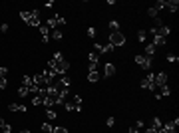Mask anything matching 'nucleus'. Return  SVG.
Masks as SVG:
<instances>
[{"mask_svg": "<svg viewBox=\"0 0 179 133\" xmlns=\"http://www.w3.org/2000/svg\"><path fill=\"white\" fill-rule=\"evenodd\" d=\"M177 125H179V119L175 117V119H171V121H167V123L161 125L157 133H175V127H177Z\"/></svg>", "mask_w": 179, "mask_h": 133, "instance_id": "obj_4", "label": "nucleus"}, {"mask_svg": "<svg viewBox=\"0 0 179 133\" xmlns=\"http://www.w3.org/2000/svg\"><path fill=\"white\" fill-rule=\"evenodd\" d=\"M155 50H157V48L153 46V44H147V46H145V54H143V56H145V58H153V56H155Z\"/></svg>", "mask_w": 179, "mask_h": 133, "instance_id": "obj_10", "label": "nucleus"}, {"mask_svg": "<svg viewBox=\"0 0 179 133\" xmlns=\"http://www.w3.org/2000/svg\"><path fill=\"white\" fill-rule=\"evenodd\" d=\"M48 68L54 70L58 76H64V74H68V70H70V62L64 60V58H62V60H52V58H50V60H48Z\"/></svg>", "mask_w": 179, "mask_h": 133, "instance_id": "obj_1", "label": "nucleus"}, {"mask_svg": "<svg viewBox=\"0 0 179 133\" xmlns=\"http://www.w3.org/2000/svg\"><path fill=\"white\" fill-rule=\"evenodd\" d=\"M28 26H32V28H40V10H32V12H30Z\"/></svg>", "mask_w": 179, "mask_h": 133, "instance_id": "obj_5", "label": "nucleus"}, {"mask_svg": "<svg viewBox=\"0 0 179 133\" xmlns=\"http://www.w3.org/2000/svg\"><path fill=\"white\" fill-rule=\"evenodd\" d=\"M151 66H153V58H145V62H143V70H147V71H149L151 70Z\"/></svg>", "mask_w": 179, "mask_h": 133, "instance_id": "obj_24", "label": "nucleus"}, {"mask_svg": "<svg viewBox=\"0 0 179 133\" xmlns=\"http://www.w3.org/2000/svg\"><path fill=\"white\" fill-rule=\"evenodd\" d=\"M32 105H42V95H34L32 97Z\"/></svg>", "mask_w": 179, "mask_h": 133, "instance_id": "obj_34", "label": "nucleus"}, {"mask_svg": "<svg viewBox=\"0 0 179 133\" xmlns=\"http://www.w3.org/2000/svg\"><path fill=\"white\" fill-rule=\"evenodd\" d=\"M64 109L68 111V113H72V111H76V103L70 100H66V103H64Z\"/></svg>", "mask_w": 179, "mask_h": 133, "instance_id": "obj_18", "label": "nucleus"}, {"mask_svg": "<svg viewBox=\"0 0 179 133\" xmlns=\"http://www.w3.org/2000/svg\"><path fill=\"white\" fill-rule=\"evenodd\" d=\"M20 18H22L26 24H28V20H30V12H28V10H22V12H20Z\"/></svg>", "mask_w": 179, "mask_h": 133, "instance_id": "obj_32", "label": "nucleus"}, {"mask_svg": "<svg viewBox=\"0 0 179 133\" xmlns=\"http://www.w3.org/2000/svg\"><path fill=\"white\" fill-rule=\"evenodd\" d=\"M86 34H88V38H96V34H98V30H96L94 26H90V28L86 30Z\"/></svg>", "mask_w": 179, "mask_h": 133, "instance_id": "obj_29", "label": "nucleus"}, {"mask_svg": "<svg viewBox=\"0 0 179 133\" xmlns=\"http://www.w3.org/2000/svg\"><path fill=\"white\" fill-rule=\"evenodd\" d=\"M142 87H143V90H157V86H155V74H153V71H147V76L142 80Z\"/></svg>", "mask_w": 179, "mask_h": 133, "instance_id": "obj_3", "label": "nucleus"}, {"mask_svg": "<svg viewBox=\"0 0 179 133\" xmlns=\"http://www.w3.org/2000/svg\"><path fill=\"white\" fill-rule=\"evenodd\" d=\"M88 62H90V64H96V66H98V62H99V54H96V52L88 54Z\"/></svg>", "mask_w": 179, "mask_h": 133, "instance_id": "obj_15", "label": "nucleus"}, {"mask_svg": "<svg viewBox=\"0 0 179 133\" xmlns=\"http://www.w3.org/2000/svg\"><path fill=\"white\" fill-rule=\"evenodd\" d=\"M6 87H8V80L0 76V90H6Z\"/></svg>", "mask_w": 179, "mask_h": 133, "instance_id": "obj_35", "label": "nucleus"}, {"mask_svg": "<svg viewBox=\"0 0 179 133\" xmlns=\"http://www.w3.org/2000/svg\"><path fill=\"white\" fill-rule=\"evenodd\" d=\"M46 117H48V119H58L56 109H46Z\"/></svg>", "mask_w": 179, "mask_h": 133, "instance_id": "obj_30", "label": "nucleus"}, {"mask_svg": "<svg viewBox=\"0 0 179 133\" xmlns=\"http://www.w3.org/2000/svg\"><path fill=\"white\" fill-rule=\"evenodd\" d=\"M4 125H6V121H4V117H0V129L4 127Z\"/></svg>", "mask_w": 179, "mask_h": 133, "instance_id": "obj_46", "label": "nucleus"}, {"mask_svg": "<svg viewBox=\"0 0 179 133\" xmlns=\"http://www.w3.org/2000/svg\"><path fill=\"white\" fill-rule=\"evenodd\" d=\"M159 95H161V97H169V95H171L169 86H161V87H159Z\"/></svg>", "mask_w": 179, "mask_h": 133, "instance_id": "obj_17", "label": "nucleus"}, {"mask_svg": "<svg viewBox=\"0 0 179 133\" xmlns=\"http://www.w3.org/2000/svg\"><path fill=\"white\" fill-rule=\"evenodd\" d=\"M179 58L177 56H173V54H169V56H167V62H177Z\"/></svg>", "mask_w": 179, "mask_h": 133, "instance_id": "obj_42", "label": "nucleus"}, {"mask_svg": "<svg viewBox=\"0 0 179 133\" xmlns=\"http://www.w3.org/2000/svg\"><path fill=\"white\" fill-rule=\"evenodd\" d=\"M147 16H149V18H153V20H157V10L153 8V6H149V8H147Z\"/></svg>", "mask_w": 179, "mask_h": 133, "instance_id": "obj_27", "label": "nucleus"}, {"mask_svg": "<svg viewBox=\"0 0 179 133\" xmlns=\"http://www.w3.org/2000/svg\"><path fill=\"white\" fill-rule=\"evenodd\" d=\"M137 131H139V129H137L135 125H133V127H129V129H127V133H137Z\"/></svg>", "mask_w": 179, "mask_h": 133, "instance_id": "obj_43", "label": "nucleus"}, {"mask_svg": "<svg viewBox=\"0 0 179 133\" xmlns=\"http://www.w3.org/2000/svg\"><path fill=\"white\" fill-rule=\"evenodd\" d=\"M165 8H169L171 12H177V8H179V0H167V6Z\"/></svg>", "mask_w": 179, "mask_h": 133, "instance_id": "obj_12", "label": "nucleus"}, {"mask_svg": "<svg viewBox=\"0 0 179 133\" xmlns=\"http://www.w3.org/2000/svg\"><path fill=\"white\" fill-rule=\"evenodd\" d=\"M8 30H10V26H8V24H6V22L2 24V26H0V32H4V34H6V32H8Z\"/></svg>", "mask_w": 179, "mask_h": 133, "instance_id": "obj_39", "label": "nucleus"}, {"mask_svg": "<svg viewBox=\"0 0 179 133\" xmlns=\"http://www.w3.org/2000/svg\"><path fill=\"white\" fill-rule=\"evenodd\" d=\"M56 86L58 87H70L72 86V78L70 76H66V74H64V76H58V80H56Z\"/></svg>", "mask_w": 179, "mask_h": 133, "instance_id": "obj_6", "label": "nucleus"}, {"mask_svg": "<svg viewBox=\"0 0 179 133\" xmlns=\"http://www.w3.org/2000/svg\"><path fill=\"white\" fill-rule=\"evenodd\" d=\"M133 60H135L137 66H143V62H145V56H142V54H135V58H133Z\"/></svg>", "mask_w": 179, "mask_h": 133, "instance_id": "obj_28", "label": "nucleus"}, {"mask_svg": "<svg viewBox=\"0 0 179 133\" xmlns=\"http://www.w3.org/2000/svg\"><path fill=\"white\" fill-rule=\"evenodd\" d=\"M28 93H30V90H28L26 86H20V87H18V95H20V97H26Z\"/></svg>", "mask_w": 179, "mask_h": 133, "instance_id": "obj_25", "label": "nucleus"}, {"mask_svg": "<svg viewBox=\"0 0 179 133\" xmlns=\"http://www.w3.org/2000/svg\"><path fill=\"white\" fill-rule=\"evenodd\" d=\"M62 58H64V54H62V52H54L52 60H62Z\"/></svg>", "mask_w": 179, "mask_h": 133, "instance_id": "obj_38", "label": "nucleus"}, {"mask_svg": "<svg viewBox=\"0 0 179 133\" xmlns=\"http://www.w3.org/2000/svg\"><path fill=\"white\" fill-rule=\"evenodd\" d=\"M2 131H4V133H12V125H8V123H6L4 127H2Z\"/></svg>", "mask_w": 179, "mask_h": 133, "instance_id": "obj_40", "label": "nucleus"}, {"mask_svg": "<svg viewBox=\"0 0 179 133\" xmlns=\"http://www.w3.org/2000/svg\"><path fill=\"white\" fill-rule=\"evenodd\" d=\"M88 81H90V84L99 81V74H98V71H88Z\"/></svg>", "mask_w": 179, "mask_h": 133, "instance_id": "obj_13", "label": "nucleus"}, {"mask_svg": "<svg viewBox=\"0 0 179 133\" xmlns=\"http://www.w3.org/2000/svg\"><path fill=\"white\" fill-rule=\"evenodd\" d=\"M20 133H30V131H28V129H22V131H20Z\"/></svg>", "mask_w": 179, "mask_h": 133, "instance_id": "obj_47", "label": "nucleus"}, {"mask_svg": "<svg viewBox=\"0 0 179 133\" xmlns=\"http://www.w3.org/2000/svg\"><path fill=\"white\" fill-rule=\"evenodd\" d=\"M52 38L56 40V42H60V40L64 38V34H62V30H60V28H58V30H54V32H52Z\"/></svg>", "mask_w": 179, "mask_h": 133, "instance_id": "obj_23", "label": "nucleus"}, {"mask_svg": "<svg viewBox=\"0 0 179 133\" xmlns=\"http://www.w3.org/2000/svg\"><path fill=\"white\" fill-rule=\"evenodd\" d=\"M46 26H48V30H50V28H52V30H58V22H56V18H48Z\"/></svg>", "mask_w": 179, "mask_h": 133, "instance_id": "obj_21", "label": "nucleus"}, {"mask_svg": "<svg viewBox=\"0 0 179 133\" xmlns=\"http://www.w3.org/2000/svg\"><path fill=\"white\" fill-rule=\"evenodd\" d=\"M145 133H157V131L153 127H145Z\"/></svg>", "mask_w": 179, "mask_h": 133, "instance_id": "obj_45", "label": "nucleus"}, {"mask_svg": "<svg viewBox=\"0 0 179 133\" xmlns=\"http://www.w3.org/2000/svg\"><path fill=\"white\" fill-rule=\"evenodd\" d=\"M72 101L76 103V111H82V95H74Z\"/></svg>", "mask_w": 179, "mask_h": 133, "instance_id": "obj_19", "label": "nucleus"}, {"mask_svg": "<svg viewBox=\"0 0 179 133\" xmlns=\"http://www.w3.org/2000/svg\"><path fill=\"white\" fill-rule=\"evenodd\" d=\"M165 42H167V40L161 38V36H153V42H151V44L157 48V46H165Z\"/></svg>", "mask_w": 179, "mask_h": 133, "instance_id": "obj_16", "label": "nucleus"}, {"mask_svg": "<svg viewBox=\"0 0 179 133\" xmlns=\"http://www.w3.org/2000/svg\"><path fill=\"white\" fill-rule=\"evenodd\" d=\"M155 86H157V87L167 86V74H165V71H159V74H155Z\"/></svg>", "mask_w": 179, "mask_h": 133, "instance_id": "obj_8", "label": "nucleus"}, {"mask_svg": "<svg viewBox=\"0 0 179 133\" xmlns=\"http://www.w3.org/2000/svg\"><path fill=\"white\" fill-rule=\"evenodd\" d=\"M147 40V30H139V32H137V42H145Z\"/></svg>", "mask_w": 179, "mask_h": 133, "instance_id": "obj_20", "label": "nucleus"}, {"mask_svg": "<svg viewBox=\"0 0 179 133\" xmlns=\"http://www.w3.org/2000/svg\"><path fill=\"white\" fill-rule=\"evenodd\" d=\"M52 133H68V129H66V127H54Z\"/></svg>", "mask_w": 179, "mask_h": 133, "instance_id": "obj_37", "label": "nucleus"}, {"mask_svg": "<svg viewBox=\"0 0 179 133\" xmlns=\"http://www.w3.org/2000/svg\"><path fill=\"white\" fill-rule=\"evenodd\" d=\"M40 40H42V44H48L50 42V30H48L46 24H40Z\"/></svg>", "mask_w": 179, "mask_h": 133, "instance_id": "obj_7", "label": "nucleus"}, {"mask_svg": "<svg viewBox=\"0 0 179 133\" xmlns=\"http://www.w3.org/2000/svg\"><path fill=\"white\" fill-rule=\"evenodd\" d=\"M54 18H56L58 26H64V24H66V18H64V16H62V14H56V16H54Z\"/></svg>", "mask_w": 179, "mask_h": 133, "instance_id": "obj_33", "label": "nucleus"}, {"mask_svg": "<svg viewBox=\"0 0 179 133\" xmlns=\"http://www.w3.org/2000/svg\"><path fill=\"white\" fill-rule=\"evenodd\" d=\"M108 42L112 44L113 48H122L123 44H125V36H123L122 32H112V34H109V38H108Z\"/></svg>", "mask_w": 179, "mask_h": 133, "instance_id": "obj_2", "label": "nucleus"}, {"mask_svg": "<svg viewBox=\"0 0 179 133\" xmlns=\"http://www.w3.org/2000/svg\"><path fill=\"white\" fill-rule=\"evenodd\" d=\"M42 131H44V133H52V131H54V127L46 121V123H42Z\"/></svg>", "mask_w": 179, "mask_h": 133, "instance_id": "obj_31", "label": "nucleus"}, {"mask_svg": "<svg viewBox=\"0 0 179 133\" xmlns=\"http://www.w3.org/2000/svg\"><path fill=\"white\" fill-rule=\"evenodd\" d=\"M0 76H2V78L8 76V68H0Z\"/></svg>", "mask_w": 179, "mask_h": 133, "instance_id": "obj_41", "label": "nucleus"}, {"mask_svg": "<svg viewBox=\"0 0 179 133\" xmlns=\"http://www.w3.org/2000/svg\"><path fill=\"white\" fill-rule=\"evenodd\" d=\"M113 74H116V66L113 64H106V70H104V76L106 78H112Z\"/></svg>", "mask_w": 179, "mask_h": 133, "instance_id": "obj_11", "label": "nucleus"}, {"mask_svg": "<svg viewBox=\"0 0 179 133\" xmlns=\"http://www.w3.org/2000/svg\"><path fill=\"white\" fill-rule=\"evenodd\" d=\"M161 125H163V121H161L159 117H153V119H151V125H149V127H153L155 131H159V127H161Z\"/></svg>", "mask_w": 179, "mask_h": 133, "instance_id": "obj_14", "label": "nucleus"}, {"mask_svg": "<svg viewBox=\"0 0 179 133\" xmlns=\"http://www.w3.org/2000/svg\"><path fill=\"white\" fill-rule=\"evenodd\" d=\"M135 127H137V129H143V121H142V119H139V121L135 123Z\"/></svg>", "mask_w": 179, "mask_h": 133, "instance_id": "obj_44", "label": "nucleus"}, {"mask_svg": "<svg viewBox=\"0 0 179 133\" xmlns=\"http://www.w3.org/2000/svg\"><path fill=\"white\" fill-rule=\"evenodd\" d=\"M165 6H167V0H157V2H155V6H153V8H155L157 12H159V10H163Z\"/></svg>", "mask_w": 179, "mask_h": 133, "instance_id": "obj_22", "label": "nucleus"}, {"mask_svg": "<svg viewBox=\"0 0 179 133\" xmlns=\"http://www.w3.org/2000/svg\"><path fill=\"white\" fill-rule=\"evenodd\" d=\"M106 125H108V127H113V125H116V117H108L106 119Z\"/></svg>", "mask_w": 179, "mask_h": 133, "instance_id": "obj_36", "label": "nucleus"}, {"mask_svg": "<svg viewBox=\"0 0 179 133\" xmlns=\"http://www.w3.org/2000/svg\"><path fill=\"white\" fill-rule=\"evenodd\" d=\"M109 30H112V32H119V22L118 20H112V22H109Z\"/></svg>", "mask_w": 179, "mask_h": 133, "instance_id": "obj_26", "label": "nucleus"}, {"mask_svg": "<svg viewBox=\"0 0 179 133\" xmlns=\"http://www.w3.org/2000/svg\"><path fill=\"white\" fill-rule=\"evenodd\" d=\"M8 109H10V111H20V113H26V111H28V107H26L24 103H10Z\"/></svg>", "mask_w": 179, "mask_h": 133, "instance_id": "obj_9", "label": "nucleus"}]
</instances>
